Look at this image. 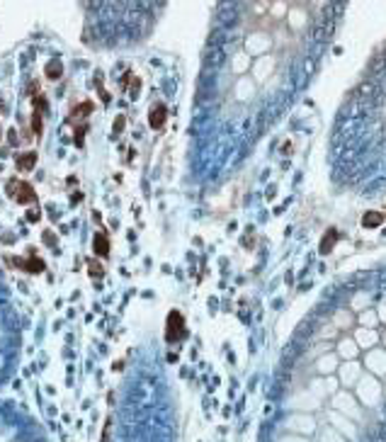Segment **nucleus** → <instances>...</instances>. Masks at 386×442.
<instances>
[{
  "label": "nucleus",
  "mask_w": 386,
  "mask_h": 442,
  "mask_svg": "<svg viewBox=\"0 0 386 442\" xmlns=\"http://www.w3.org/2000/svg\"><path fill=\"white\" fill-rule=\"evenodd\" d=\"M187 335V326H185V316L180 311H170L168 321H165V340L168 342H180Z\"/></svg>",
  "instance_id": "nucleus-1"
},
{
  "label": "nucleus",
  "mask_w": 386,
  "mask_h": 442,
  "mask_svg": "<svg viewBox=\"0 0 386 442\" xmlns=\"http://www.w3.org/2000/svg\"><path fill=\"white\" fill-rule=\"evenodd\" d=\"M8 192H10L12 200H17L20 204H32V202H37V192H34V187H32L30 182L10 180L8 182Z\"/></svg>",
  "instance_id": "nucleus-2"
},
{
  "label": "nucleus",
  "mask_w": 386,
  "mask_h": 442,
  "mask_svg": "<svg viewBox=\"0 0 386 442\" xmlns=\"http://www.w3.org/2000/svg\"><path fill=\"white\" fill-rule=\"evenodd\" d=\"M44 112H46L44 95H34V112H32V131H34V136H39L44 131Z\"/></svg>",
  "instance_id": "nucleus-3"
},
{
  "label": "nucleus",
  "mask_w": 386,
  "mask_h": 442,
  "mask_svg": "<svg viewBox=\"0 0 386 442\" xmlns=\"http://www.w3.org/2000/svg\"><path fill=\"white\" fill-rule=\"evenodd\" d=\"M165 119H168V107L163 105V102H156L151 107V112H148V124H151V129H163L165 127Z\"/></svg>",
  "instance_id": "nucleus-4"
},
{
  "label": "nucleus",
  "mask_w": 386,
  "mask_h": 442,
  "mask_svg": "<svg viewBox=\"0 0 386 442\" xmlns=\"http://www.w3.org/2000/svg\"><path fill=\"white\" fill-rule=\"evenodd\" d=\"M92 251H95V255H100V258H107V255H110V238H107V233H105V231L95 233Z\"/></svg>",
  "instance_id": "nucleus-5"
},
{
  "label": "nucleus",
  "mask_w": 386,
  "mask_h": 442,
  "mask_svg": "<svg viewBox=\"0 0 386 442\" xmlns=\"http://www.w3.org/2000/svg\"><path fill=\"white\" fill-rule=\"evenodd\" d=\"M17 265H20L22 270L32 272V275H39V272H44V260L34 258V255H32L30 260H17Z\"/></svg>",
  "instance_id": "nucleus-6"
},
{
  "label": "nucleus",
  "mask_w": 386,
  "mask_h": 442,
  "mask_svg": "<svg viewBox=\"0 0 386 442\" xmlns=\"http://www.w3.org/2000/svg\"><path fill=\"white\" fill-rule=\"evenodd\" d=\"M381 224H384V214L381 211H367L365 216H362V226L365 229H376Z\"/></svg>",
  "instance_id": "nucleus-7"
},
{
  "label": "nucleus",
  "mask_w": 386,
  "mask_h": 442,
  "mask_svg": "<svg viewBox=\"0 0 386 442\" xmlns=\"http://www.w3.org/2000/svg\"><path fill=\"white\" fill-rule=\"evenodd\" d=\"M37 165V153L34 151H27V153H22V156H17V168L20 170H32Z\"/></svg>",
  "instance_id": "nucleus-8"
},
{
  "label": "nucleus",
  "mask_w": 386,
  "mask_h": 442,
  "mask_svg": "<svg viewBox=\"0 0 386 442\" xmlns=\"http://www.w3.org/2000/svg\"><path fill=\"white\" fill-rule=\"evenodd\" d=\"M336 241H338V231L336 229H330V231L325 233V238L321 241V253L328 255V253H330V245H336Z\"/></svg>",
  "instance_id": "nucleus-9"
},
{
  "label": "nucleus",
  "mask_w": 386,
  "mask_h": 442,
  "mask_svg": "<svg viewBox=\"0 0 386 442\" xmlns=\"http://www.w3.org/2000/svg\"><path fill=\"white\" fill-rule=\"evenodd\" d=\"M63 73V66H61V61L59 59H54V61H49V66H46V76H49L51 81H56L59 76Z\"/></svg>",
  "instance_id": "nucleus-10"
},
{
  "label": "nucleus",
  "mask_w": 386,
  "mask_h": 442,
  "mask_svg": "<svg viewBox=\"0 0 386 442\" xmlns=\"http://www.w3.org/2000/svg\"><path fill=\"white\" fill-rule=\"evenodd\" d=\"M88 270H90V277H102L105 275V267L97 260H88Z\"/></svg>",
  "instance_id": "nucleus-11"
},
{
  "label": "nucleus",
  "mask_w": 386,
  "mask_h": 442,
  "mask_svg": "<svg viewBox=\"0 0 386 442\" xmlns=\"http://www.w3.org/2000/svg\"><path fill=\"white\" fill-rule=\"evenodd\" d=\"M110 430H112V418L107 421V425H105V435H102V442H110Z\"/></svg>",
  "instance_id": "nucleus-12"
},
{
  "label": "nucleus",
  "mask_w": 386,
  "mask_h": 442,
  "mask_svg": "<svg viewBox=\"0 0 386 442\" xmlns=\"http://www.w3.org/2000/svg\"><path fill=\"white\" fill-rule=\"evenodd\" d=\"M122 129H124V117L119 114V117H117V121H114V134H119Z\"/></svg>",
  "instance_id": "nucleus-13"
},
{
  "label": "nucleus",
  "mask_w": 386,
  "mask_h": 442,
  "mask_svg": "<svg viewBox=\"0 0 386 442\" xmlns=\"http://www.w3.org/2000/svg\"><path fill=\"white\" fill-rule=\"evenodd\" d=\"M0 139H3V136H0Z\"/></svg>",
  "instance_id": "nucleus-14"
}]
</instances>
